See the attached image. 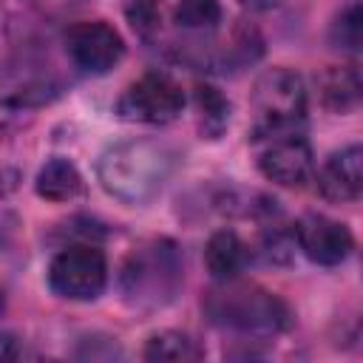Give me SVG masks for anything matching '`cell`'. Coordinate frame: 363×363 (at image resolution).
Listing matches in <instances>:
<instances>
[{
	"label": "cell",
	"instance_id": "obj_18",
	"mask_svg": "<svg viewBox=\"0 0 363 363\" xmlns=\"http://www.w3.org/2000/svg\"><path fill=\"white\" fill-rule=\"evenodd\" d=\"M295 250V233L284 230L281 224H267L261 235V255L269 264H286Z\"/></svg>",
	"mask_w": 363,
	"mask_h": 363
},
{
	"label": "cell",
	"instance_id": "obj_7",
	"mask_svg": "<svg viewBox=\"0 0 363 363\" xmlns=\"http://www.w3.org/2000/svg\"><path fill=\"white\" fill-rule=\"evenodd\" d=\"M255 142H258V170L269 182L281 187H303L312 179L315 173L312 150L298 130L261 136Z\"/></svg>",
	"mask_w": 363,
	"mask_h": 363
},
{
	"label": "cell",
	"instance_id": "obj_5",
	"mask_svg": "<svg viewBox=\"0 0 363 363\" xmlns=\"http://www.w3.org/2000/svg\"><path fill=\"white\" fill-rule=\"evenodd\" d=\"M108 284L105 252L94 244H71L60 250L48 267V286L68 301H94Z\"/></svg>",
	"mask_w": 363,
	"mask_h": 363
},
{
	"label": "cell",
	"instance_id": "obj_11",
	"mask_svg": "<svg viewBox=\"0 0 363 363\" xmlns=\"http://www.w3.org/2000/svg\"><path fill=\"white\" fill-rule=\"evenodd\" d=\"M315 85L323 108L335 113H349L360 105V74L354 65H329L315 77Z\"/></svg>",
	"mask_w": 363,
	"mask_h": 363
},
{
	"label": "cell",
	"instance_id": "obj_10",
	"mask_svg": "<svg viewBox=\"0 0 363 363\" xmlns=\"http://www.w3.org/2000/svg\"><path fill=\"white\" fill-rule=\"evenodd\" d=\"M318 187L323 193V199L329 201H357L360 190H363V150L360 145H349L335 150L320 173H318Z\"/></svg>",
	"mask_w": 363,
	"mask_h": 363
},
{
	"label": "cell",
	"instance_id": "obj_3",
	"mask_svg": "<svg viewBox=\"0 0 363 363\" xmlns=\"http://www.w3.org/2000/svg\"><path fill=\"white\" fill-rule=\"evenodd\" d=\"M182 255L173 241H150L133 250L122 267V295L130 306L153 309L167 301L182 286Z\"/></svg>",
	"mask_w": 363,
	"mask_h": 363
},
{
	"label": "cell",
	"instance_id": "obj_12",
	"mask_svg": "<svg viewBox=\"0 0 363 363\" xmlns=\"http://www.w3.org/2000/svg\"><path fill=\"white\" fill-rule=\"evenodd\" d=\"M247 261H250V250H247V244H244L233 230H216V233L207 238L204 264H207V272H210L216 281L238 278V275L244 272Z\"/></svg>",
	"mask_w": 363,
	"mask_h": 363
},
{
	"label": "cell",
	"instance_id": "obj_1",
	"mask_svg": "<svg viewBox=\"0 0 363 363\" xmlns=\"http://www.w3.org/2000/svg\"><path fill=\"white\" fill-rule=\"evenodd\" d=\"M176 150L153 139H128L111 145L99 162L96 176L102 187L122 204H147L162 193L176 170Z\"/></svg>",
	"mask_w": 363,
	"mask_h": 363
},
{
	"label": "cell",
	"instance_id": "obj_16",
	"mask_svg": "<svg viewBox=\"0 0 363 363\" xmlns=\"http://www.w3.org/2000/svg\"><path fill=\"white\" fill-rule=\"evenodd\" d=\"M173 20L187 31L216 28L221 23V6L218 0H179L173 9Z\"/></svg>",
	"mask_w": 363,
	"mask_h": 363
},
{
	"label": "cell",
	"instance_id": "obj_19",
	"mask_svg": "<svg viewBox=\"0 0 363 363\" xmlns=\"http://www.w3.org/2000/svg\"><path fill=\"white\" fill-rule=\"evenodd\" d=\"M17 184H20V173H17L14 167L0 164V199L11 196V193L17 190Z\"/></svg>",
	"mask_w": 363,
	"mask_h": 363
},
{
	"label": "cell",
	"instance_id": "obj_13",
	"mask_svg": "<svg viewBox=\"0 0 363 363\" xmlns=\"http://www.w3.org/2000/svg\"><path fill=\"white\" fill-rule=\"evenodd\" d=\"M82 187L85 184H82L79 170L68 159H60V156L48 159L40 167L37 182H34L37 196H43L48 201H71V199H77L82 193Z\"/></svg>",
	"mask_w": 363,
	"mask_h": 363
},
{
	"label": "cell",
	"instance_id": "obj_8",
	"mask_svg": "<svg viewBox=\"0 0 363 363\" xmlns=\"http://www.w3.org/2000/svg\"><path fill=\"white\" fill-rule=\"evenodd\" d=\"M65 51L77 68L88 74H105L125 57L122 34L105 20L74 23L65 34Z\"/></svg>",
	"mask_w": 363,
	"mask_h": 363
},
{
	"label": "cell",
	"instance_id": "obj_9",
	"mask_svg": "<svg viewBox=\"0 0 363 363\" xmlns=\"http://www.w3.org/2000/svg\"><path fill=\"white\" fill-rule=\"evenodd\" d=\"M292 233H295V244L303 250V255L323 267H335V264L346 261L354 247L349 227L329 216H320V213H306L295 224Z\"/></svg>",
	"mask_w": 363,
	"mask_h": 363
},
{
	"label": "cell",
	"instance_id": "obj_14",
	"mask_svg": "<svg viewBox=\"0 0 363 363\" xmlns=\"http://www.w3.org/2000/svg\"><path fill=\"white\" fill-rule=\"evenodd\" d=\"M193 102H196V119H199V133L207 139H218L227 125H230V99L210 82H196L193 88Z\"/></svg>",
	"mask_w": 363,
	"mask_h": 363
},
{
	"label": "cell",
	"instance_id": "obj_20",
	"mask_svg": "<svg viewBox=\"0 0 363 363\" xmlns=\"http://www.w3.org/2000/svg\"><path fill=\"white\" fill-rule=\"evenodd\" d=\"M17 354H20V343H17V337L0 332V360H14Z\"/></svg>",
	"mask_w": 363,
	"mask_h": 363
},
{
	"label": "cell",
	"instance_id": "obj_4",
	"mask_svg": "<svg viewBox=\"0 0 363 363\" xmlns=\"http://www.w3.org/2000/svg\"><path fill=\"white\" fill-rule=\"evenodd\" d=\"M252 139L292 133L306 119L303 79L289 68H269L252 85Z\"/></svg>",
	"mask_w": 363,
	"mask_h": 363
},
{
	"label": "cell",
	"instance_id": "obj_6",
	"mask_svg": "<svg viewBox=\"0 0 363 363\" xmlns=\"http://www.w3.org/2000/svg\"><path fill=\"white\" fill-rule=\"evenodd\" d=\"M182 108H184L182 85L159 71L133 79L116 102V113L122 119L142 125H167L182 113Z\"/></svg>",
	"mask_w": 363,
	"mask_h": 363
},
{
	"label": "cell",
	"instance_id": "obj_17",
	"mask_svg": "<svg viewBox=\"0 0 363 363\" xmlns=\"http://www.w3.org/2000/svg\"><path fill=\"white\" fill-rule=\"evenodd\" d=\"M360 37H363V14H360V3L352 0L335 17V23L329 28V40L340 51H357L360 48Z\"/></svg>",
	"mask_w": 363,
	"mask_h": 363
},
{
	"label": "cell",
	"instance_id": "obj_21",
	"mask_svg": "<svg viewBox=\"0 0 363 363\" xmlns=\"http://www.w3.org/2000/svg\"><path fill=\"white\" fill-rule=\"evenodd\" d=\"M244 9H250V11H269V9H275L281 0H238Z\"/></svg>",
	"mask_w": 363,
	"mask_h": 363
},
{
	"label": "cell",
	"instance_id": "obj_15",
	"mask_svg": "<svg viewBox=\"0 0 363 363\" xmlns=\"http://www.w3.org/2000/svg\"><path fill=\"white\" fill-rule=\"evenodd\" d=\"M145 360H167V363H193L204 357V349L184 332H159L145 343Z\"/></svg>",
	"mask_w": 363,
	"mask_h": 363
},
{
	"label": "cell",
	"instance_id": "obj_2",
	"mask_svg": "<svg viewBox=\"0 0 363 363\" xmlns=\"http://www.w3.org/2000/svg\"><path fill=\"white\" fill-rule=\"evenodd\" d=\"M201 309L210 323L250 337H269L292 323V312L278 295L238 278L216 281V286L204 295Z\"/></svg>",
	"mask_w": 363,
	"mask_h": 363
}]
</instances>
